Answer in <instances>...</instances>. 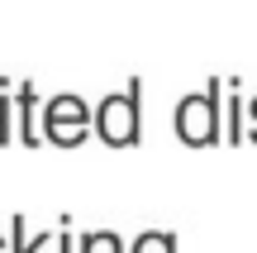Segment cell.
Segmentation results:
<instances>
[{"label": "cell", "mask_w": 257, "mask_h": 253, "mask_svg": "<svg viewBox=\"0 0 257 253\" xmlns=\"http://www.w3.org/2000/svg\"><path fill=\"white\" fill-rule=\"evenodd\" d=\"M138 96L143 86H128L124 96H110L100 105V139L105 143H138Z\"/></svg>", "instance_id": "obj_2"}, {"label": "cell", "mask_w": 257, "mask_h": 253, "mask_svg": "<svg viewBox=\"0 0 257 253\" xmlns=\"http://www.w3.org/2000/svg\"><path fill=\"white\" fill-rule=\"evenodd\" d=\"M86 105H81V96H57L53 105H48V115H43V124H48V134H53V143H76L86 134Z\"/></svg>", "instance_id": "obj_3"}, {"label": "cell", "mask_w": 257, "mask_h": 253, "mask_svg": "<svg viewBox=\"0 0 257 253\" xmlns=\"http://www.w3.org/2000/svg\"><path fill=\"white\" fill-rule=\"evenodd\" d=\"M214 110H219V81H210L205 96H186V101L176 105V134H181L186 143H214L219 139Z\"/></svg>", "instance_id": "obj_1"}]
</instances>
